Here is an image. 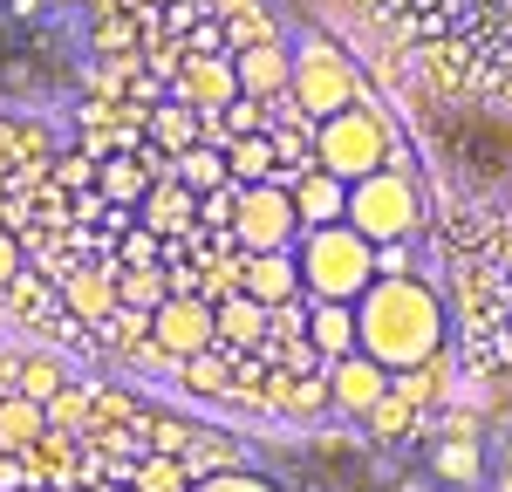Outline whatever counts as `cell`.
Segmentation results:
<instances>
[{
    "mask_svg": "<svg viewBox=\"0 0 512 492\" xmlns=\"http://www.w3.org/2000/svg\"><path fill=\"white\" fill-rule=\"evenodd\" d=\"M301 240V219H294V199L280 185H246L233 205V246L239 253H287Z\"/></svg>",
    "mask_w": 512,
    "mask_h": 492,
    "instance_id": "obj_6",
    "label": "cell"
},
{
    "mask_svg": "<svg viewBox=\"0 0 512 492\" xmlns=\"http://www.w3.org/2000/svg\"><path fill=\"white\" fill-rule=\"evenodd\" d=\"M233 205H239V185L212 192V199H198V226H212V233H226V240H233Z\"/></svg>",
    "mask_w": 512,
    "mask_h": 492,
    "instance_id": "obj_32",
    "label": "cell"
},
{
    "mask_svg": "<svg viewBox=\"0 0 512 492\" xmlns=\"http://www.w3.org/2000/svg\"><path fill=\"white\" fill-rule=\"evenodd\" d=\"M185 369V383H192L198 397H226L233 390V356L226 349H205V356H192V363H178Z\"/></svg>",
    "mask_w": 512,
    "mask_h": 492,
    "instance_id": "obj_26",
    "label": "cell"
},
{
    "mask_svg": "<svg viewBox=\"0 0 512 492\" xmlns=\"http://www.w3.org/2000/svg\"><path fill=\"white\" fill-rule=\"evenodd\" d=\"M437 472H444L451 486H472V479H478V451L465 445V438H458V445H444V451H437Z\"/></svg>",
    "mask_w": 512,
    "mask_h": 492,
    "instance_id": "obj_31",
    "label": "cell"
},
{
    "mask_svg": "<svg viewBox=\"0 0 512 492\" xmlns=\"http://www.w3.org/2000/svg\"><path fill=\"white\" fill-rule=\"evenodd\" d=\"M151 349L164 363H192L205 349H219V315L205 294H171L158 315H151Z\"/></svg>",
    "mask_w": 512,
    "mask_h": 492,
    "instance_id": "obj_7",
    "label": "cell"
},
{
    "mask_svg": "<svg viewBox=\"0 0 512 492\" xmlns=\"http://www.w3.org/2000/svg\"><path fill=\"white\" fill-rule=\"evenodd\" d=\"M89 178H96V158H89V151H76V158L55 164V185H89Z\"/></svg>",
    "mask_w": 512,
    "mask_h": 492,
    "instance_id": "obj_35",
    "label": "cell"
},
{
    "mask_svg": "<svg viewBox=\"0 0 512 492\" xmlns=\"http://www.w3.org/2000/svg\"><path fill=\"white\" fill-rule=\"evenodd\" d=\"M342 219H349L369 246H396V240H410V233L424 226V192H417L410 171H376V178L349 185V212H342Z\"/></svg>",
    "mask_w": 512,
    "mask_h": 492,
    "instance_id": "obj_5",
    "label": "cell"
},
{
    "mask_svg": "<svg viewBox=\"0 0 512 492\" xmlns=\"http://www.w3.org/2000/svg\"><path fill=\"white\" fill-rule=\"evenodd\" d=\"M137 226L151 233V240H185L198 226V199L178 185V178H164V185H151L144 192V205H137Z\"/></svg>",
    "mask_w": 512,
    "mask_h": 492,
    "instance_id": "obj_13",
    "label": "cell"
},
{
    "mask_svg": "<svg viewBox=\"0 0 512 492\" xmlns=\"http://www.w3.org/2000/svg\"><path fill=\"white\" fill-rule=\"evenodd\" d=\"M89 492H130V479H123V486H110V479H103V486H89Z\"/></svg>",
    "mask_w": 512,
    "mask_h": 492,
    "instance_id": "obj_36",
    "label": "cell"
},
{
    "mask_svg": "<svg viewBox=\"0 0 512 492\" xmlns=\"http://www.w3.org/2000/svg\"><path fill=\"white\" fill-rule=\"evenodd\" d=\"M171 178H178L192 199H212V192H226V151L192 144V151H178V158H171Z\"/></svg>",
    "mask_w": 512,
    "mask_h": 492,
    "instance_id": "obj_19",
    "label": "cell"
},
{
    "mask_svg": "<svg viewBox=\"0 0 512 492\" xmlns=\"http://www.w3.org/2000/svg\"><path fill=\"white\" fill-rule=\"evenodd\" d=\"M328 397H335V410H349V417H369V410L390 397V369L369 363V356L355 349L342 363H328Z\"/></svg>",
    "mask_w": 512,
    "mask_h": 492,
    "instance_id": "obj_10",
    "label": "cell"
},
{
    "mask_svg": "<svg viewBox=\"0 0 512 492\" xmlns=\"http://www.w3.org/2000/svg\"><path fill=\"white\" fill-rule=\"evenodd\" d=\"M308 342L321 349V363L355 356V301H308Z\"/></svg>",
    "mask_w": 512,
    "mask_h": 492,
    "instance_id": "obj_15",
    "label": "cell"
},
{
    "mask_svg": "<svg viewBox=\"0 0 512 492\" xmlns=\"http://www.w3.org/2000/svg\"><path fill=\"white\" fill-rule=\"evenodd\" d=\"M219 130H226V144H233V137H267V103H246V96L226 103V110H219Z\"/></svg>",
    "mask_w": 512,
    "mask_h": 492,
    "instance_id": "obj_29",
    "label": "cell"
},
{
    "mask_svg": "<svg viewBox=\"0 0 512 492\" xmlns=\"http://www.w3.org/2000/svg\"><path fill=\"white\" fill-rule=\"evenodd\" d=\"M287 199H294V219H301V233H321V226H342V212H349V185H335L328 171H301L294 185H280Z\"/></svg>",
    "mask_w": 512,
    "mask_h": 492,
    "instance_id": "obj_12",
    "label": "cell"
},
{
    "mask_svg": "<svg viewBox=\"0 0 512 492\" xmlns=\"http://www.w3.org/2000/svg\"><path fill=\"white\" fill-rule=\"evenodd\" d=\"M233 76L246 103H280L287 96V76H294V48L287 41H260V48H239Z\"/></svg>",
    "mask_w": 512,
    "mask_h": 492,
    "instance_id": "obj_9",
    "label": "cell"
},
{
    "mask_svg": "<svg viewBox=\"0 0 512 492\" xmlns=\"http://www.w3.org/2000/svg\"><path fill=\"white\" fill-rule=\"evenodd\" d=\"M239 294H253L260 308L301 301V267H294V253H239Z\"/></svg>",
    "mask_w": 512,
    "mask_h": 492,
    "instance_id": "obj_11",
    "label": "cell"
},
{
    "mask_svg": "<svg viewBox=\"0 0 512 492\" xmlns=\"http://www.w3.org/2000/svg\"><path fill=\"white\" fill-rule=\"evenodd\" d=\"M192 492H274V486L253 472H212V479H192Z\"/></svg>",
    "mask_w": 512,
    "mask_h": 492,
    "instance_id": "obj_33",
    "label": "cell"
},
{
    "mask_svg": "<svg viewBox=\"0 0 512 492\" xmlns=\"http://www.w3.org/2000/svg\"><path fill=\"white\" fill-rule=\"evenodd\" d=\"M62 301H69V315L76 322H110L117 315V267H76L69 281H62Z\"/></svg>",
    "mask_w": 512,
    "mask_h": 492,
    "instance_id": "obj_14",
    "label": "cell"
},
{
    "mask_svg": "<svg viewBox=\"0 0 512 492\" xmlns=\"http://www.w3.org/2000/svg\"><path fill=\"white\" fill-rule=\"evenodd\" d=\"M390 390H396V397H403V404H410V410L437 404V397L451 390V356L437 349V356H431V363H424V369H403V376H390Z\"/></svg>",
    "mask_w": 512,
    "mask_h": 492,
    "instance_id": "obj_22",
    "label": "cell"
},
{
    "mask_svg": "<svg viewBox=\"0 0 512 492\" xmlns=\"http://www.w3.org/2000/svg\"><path fill=\"white\" fill-rule=\"evenodd\" d=\"M355 349L369 363H383L390 376L424 369L444 349V301L431 281L403 274V281H369V294L355 301Z\"/></svg>",
    "mask_w": 512,
    "mask_h": 492,
    "instance_id": "obj_1",
    "label": "cell"
},
{
    "mask_svg": "<svg viewBox=\"0 0 512 492\" xmlns=\"http://www.w3.org/2000/svg\"><path fill=\"white\" fill-rule=\"evenodd\" d=\"M130 492H192V472H185V458H164V451H151V458L130 472Z\"/></svg>",
    "mask_w": 512,
    "mask_h": 492,
    "instance_id": "obj_25",
    "label": "cell"
},
{
    "mask_svg": "<svg viewBox=\"0 0 512 492\" xmlns=\"http://www.w3.org/2000/svg\"><path fill=\"white\" fill-rule=\"evenodd\" d=\"M294 267H301V294H308V301H362L369 281H376V246L342 219V226L301 233Z\"/></svg>",
    "mask_w": 512,
    "mask_h": 492,
    "instance_id": "obj_3",
    "label": "cell"
},
{
    "mask_svg": "<svg viewBox=\"0 0 512 492\" xmlns=\"http://www.w3.org/2000/svg\"><path fill=\"white\" fill-rule=\"evenodd\" d=\"M41 438H48V410L28 404V397H0V451L7 458H28Z\"/></svg>",
    "mask_w": 512,
    "mask_h": 492,
    "instance_id": "obj_17",
    "label": "cell"
},
{
    "mask_svg": "<svg viewBox=\"0 0 512 492\" xmlns=\"http://www.w3.org/2000/svg\"><path fill=\"white\" fill-rule=\"evenodd\" d=\"M212 315H219V349H267V308L253 294L212 301Z\"/></svg>",
    "mask_w": 512,
    "mask_h": 492,
    "instance_id": "obj_16",
    "label": "cell"
},
{
    "mask_svg": "<svg viewBox=\"0 0 512 492\" xmlns=\"http://www.w3.org/2000/svg\"><path fill=\"white\" fill-rule=\"evenodd\" d=\"M103 349H110V356H144V349H151V315L117 308V315L103 322Z\"/></svg>",
    "mask_w": 512,
    "mask_h": 492,
    "instance_id": "obj_24",
    "label": "cell"
},
{
    "mask_svg": "<svg viewBox=\"0 0 512 492\" xmlns=\"http://www.w3.org/2000/svg\"><path fill=\"white\" fill-rule=\"evenodd\" d=\"M315 171H328L335 185H362L376 171H410L403 130L383 103H355L342 117L315 123Z\"/></svg>",
    "mask_w": 512,
    "mask_h": 492,
    "instance_id": "obj_2",
    "label": "cell"
},
{
    "mask_svg": "<svg viewBox=\"0 0 512 492\" xmlns=\"http://www.w3.org/2000/svg\"><path fill=\"white\" fill-rule=\"evenodd\" d=\"M178 103L198 110V117H219L226 103H239V76H233V55H192L178 69Z\"/></svg>",
    "mask_w": 512,
    "mask_h": 492,
    "instance_id": "obj_8",
    "label": "cell"
},
{
    "mask_svg": "<svg viewBox=\"0 0 512 492\" xmlns=\"http://www.w3.org/2000/svg\"><path fill=\"white\" fill-rule=\"evenodd\" d=\"M260 41H280V28L260 14V7H246L233 28H226V55H239V48H260Z\"/></svg>",
    "mask_w": 512,
    "mask_h": 492,
    "instance_id": "obj_30",
    "label": "cell"
},
{
    "mask_svg": "<svg viewBox=\"0 0 512 492\" xmlns=\"http://www.w3.org/2000/svg\"><path fill=\"white\" fill-rule=\"evenodd\" d=\"M14 281H21V240H14V233L0 226V294H7Z\"/></svg>",
    "mask_w": 512,
    "mask_h": 492,
    "instance_id": "obj_34",
    "label": "cell"
},
{
    "mask_svg": "<svg viewBox=\"0 0 512 492\" xmlns=\"http://www.w3.org/2000/svg\"><path fill=\"white\" fill-rule=\"evenodd\" d=\"M164 301H171V274L164 267H117V308L158 315Z\"/></svg>",
    "mask_w": 512,
    "mask_h": 492,
    "instance_id": "obj_21",
    "label": "cell"
},
{
    "mask_svg": "<svg viewBox=\"0 0 512 492\" xmlns=\"http://www.w3.org/2000/svg\"><path fill=\"white\" fill-rule=\"evenodd\" d=\"M62 390H69V369H62V363H41V356H35V363H21V383H14V397H28V404L48 410L55 397H62Z\"/></svg>",
    "mask_w": 512,
    "mask_h": 492,
    "instance_id": "obj_27",
    "label": "cell"
},
{
    "mask_svg": "<svg viewBox=\"0 0 512 492\" xmlns=\"http://www.w3.org/2000/svg\"><path fill=\"white\" fill-rule=\"evenodd\" d=\"M144 137L158 144L164 158H178V151H192V144H198V110H185V103L151 110V117H144Z\"/></svg>",
    "mask_w": 512,
    "mask_h": 492,
    "instance_id": "obj_23",
    "label": "cell"
},
{
    "mask_svg": "<svg viewBox=\"0 0 512 492\" xmlns=\"http://www.w3.org/2000/svg\"><path fill=\"white\" fill-rule=\"evenodd\" d=\"M287 103L308 123H328V117H342V110H355V103H362V69H355V55L328 35H308L294 48Z\"/></svg>",
    "mask_w": 512,
    "mask_h": 492,
    "instance_id": "obj_4",
    "label": "cell"
},
{
    "mask_svg": "<svg viewBox=\"0 0 512 492\" xmlns=\"http://www.w3.org/2000/svg\"><path fill=\"white\" fill-rule=\"evenodd\" d=\"M274 137H233V144H226V185H239V192H246V185H274Z\"/></svg>",
    "mask_w": 512,
    "mask_h": 492,
    "instance_id": "obj_18",
    "label": "cell"
},
{
    "mask_svg": "<svg viewBox=\"0 0 512 492\" xmlns=\"http://www.w3.org/2000/svg\"><path fill=\"white\" fill-rule=\"evenodd\" d=\"M96 192H103L110 205H144L151 178H144V164L130 158V151H110V158L96 164Z\"/></svg>",
    "mask_w": 512,
    "mask_h": 492,
    "instance_id": "obj_20",
    "label": "cell"
},
{
    "mask_svg": "<svg viewBox=\"0 0 512 492\" xmlns=\"http://www.w3.org/2000/svg\"><path fill=\"white\" fill-rule=\"evenodd\" d=\"M362 424H369V438H383V445H390V438H410V431H417V410H410V404H403V397L390 390V397L369 410Z\"/></svg>",
    "mask_w": 512,
    "mask_h": 492,
    "instance_id": "obj_28",
    "label": "cell"
}]
</instances>
